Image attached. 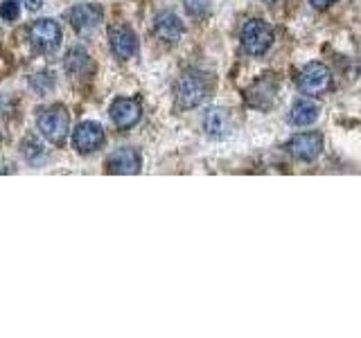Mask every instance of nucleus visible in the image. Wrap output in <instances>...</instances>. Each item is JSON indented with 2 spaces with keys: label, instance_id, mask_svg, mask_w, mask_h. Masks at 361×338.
<instances>
[{
  "label": "nucleus",
  "instance_id": "f3484780",
  "mask_svg": "<svg viewBox=\"0 0 361 338\" xmlns=\"http://www.w3.org/2000/svg\"><path fill=\"white\" fill-rule=\"evenodd\" d=\"M183 3L192 16H203L210 7V0H183Z\"/></svg>",
  "mask_w": 361,
  "mask_h": 338
},
{
  "label": "nucleus",
  "instance_id": "0eeeda50",
  "mask_svg": "<svg viewBox=\"0 0 361 338\" xmlns=\"http://www.w3.org/2000/svg\"><path fill=\"white\" fill-rule=\"evenodd\" d=\"M66 18L71 20V25H73L75 32H79V34H93L102 25V20H104V11H102V7H97V5L84 3V5L73 7L66 14Z\"/></svg>",
  "mask_w": 361,
  "mask_h": 338
},
{
  "label": "nucleus",
  "instance_id": "423d86ee",
  "mask_svg": "<svg viewBox=\"0 0 361 338\" xmlns=\"http://www.w3.org/2000/svg\"><path fill=\"white\" fill-rule=\"evenodd\" d=\"M287 149H289V154L293 158H296V161L312 163L323 151V135L314 133V131L298 133V135H293V138L287 142Z\"/></svg>",
  "mask_w": 361,
  "mask_h": 338
},
{
  "label": "nucleus",
  "instance_id": "dca6fc26",
  "mask_svg": "<svg viewBox=\"0 0 361 338\" xmlns=\"http://www.w3.org/2000/svg\"><path fill=\"white\" fill-rule=\"evenodd\" d=\"M20 16V3L18 0H5L3 5H0V18L7 20V23H14L18 20Z\"/></svg>",
  "mask_w": 361,
  "mask_h": 338
},
{
  "label": "nucleus",
  "instance_id": "f8f14e48",
  "mask_svg": "<svg viewBox=\"0 0 361 338\" xmlns=\"http://www.w3.org/2000/svg\"><path fill=\"white\" fill-rule=\"evenodd\" d=\"M154 27H156V34L161 37L163 41L167 43H176L180 41V37H183V23H180V18L174 14V11H161V14L156 16L154 20Z\"/></svg>",
  "mask_w": 361,
  "mask_h": 338
},
{
  "label": "nucleus",
  "instance_id": "4468645a",
  "mask_svg": "<svg viewBox=\"0 0 361 338\" xmlns=\"http://www.w3.org/2000/svg\"><path fill=\"white\" fill-rule=\"evenodd\" d=\"M316 118H319V106L307 99H298L289 111V120L296 127H310V124L316 122Z\"/></svg>",
  "mask_w": 361,
  "mask_h": 338
},
{
  "label": "nucleus",
  "instance_id": "1a4fd4ad",
  "mask_svg": "<svg viewBox=\"0 0 361 338\" xmlns=\"http://www.w3.org/2000/svg\"><path fill=\"white\" fill-rule=\"evenodd\" d=\"M109 43H111V52L118 56V59L127 61L138 52V37L129 25H116L109 32Z\"/></svg>",
  "mask_w": 361,
  "mask_h": 338
},
{
  "label": "nucleus",
  "instance_id": "a211bd4d",
  "mask_svg": "<svg viewBox=\"0 0 361 338\" xmlns=\"http://www.w3.org/2000/svg\"><path fill=\"white\" fill-rule=\"evenodd\" d=\"M310 3L316 7V9H325V7H330L334 0H310Z\"/></svg>",
  "mask_w": 361,
  "mask_h": 338
},
{
  "label": "nucleus",
  "instance_id": "39448f33",
  "mask_svg": "<svg viewBox=\"0 0 361 338\" xmlns=\"http://www.w3.org/2000/svg\"><path fill=\"white\" fill-rule=\"evenodd\" d=\"M330 84H332V73L323 63L305 65L298 75V90L302 95H321L330 88Z\"/></svg>",
  "mask_w": 361,
  "mask_h": 338
},
{
  "label": "nucleus",
  "instance_id": "f257e3e1",
  "mask_svg": "<svg viewBox=\"0 0 361 338\" xmlns=\"http://www.w3.org/2000/svg\"><path fill=\"white\" fill-rule=\"evenodd\" d=\"M37 127L48 142L63 144L68 138V131H71V120H68V113L63 106H50L39 115Z\"/></svg>",
  "mask_w": 361,
  "mask_h": 338
},
{
  "label": "nucleus",
  "instance_id": "aec40b11",
  "mask_svg": "<svg viewBox=\"0 0 361 338\" xmlns=\"http://www.w3.org/2000/svg\"><path fill=\"white\" fill-rule=\"evenodd\" d=\"M0 140H3V135H0Z\"/></svg>",
  "mask_w": 361,
  "mask_h": 338
},
{
  "label": "nucleus",
  "instance_id": "9d476101",
  "mask_svg": "<svg viewBox=\"0 0 361 338\" xmlns=\"http://www.w3.org/2000/svg\"><path fill=\"white\" fill-rule=\"evenodd\" d=\"M142 167V158L135 149H129V146H120L113 154H109L106 158V169L111 174H120V176H131L138 174Z\"/></svg>",
  "mask_w": 361,
  "mask_h": 338
},
{
  "label": "nucleus",
  "instance_id": "6ab92c4d",
  "mask_svg": "<svg viewBox=\"0 0 361 338\" xmlns=\"http://www.w3.org/2000/svg\"><path fill=\"white\" fill-rule=\"evenodd\" d=\"M264 3H274V0H264Z\"/></svg>",
  "mask_w": 361,
  "mask_h": 338
},
{
  "label": "nucleus",
  "instance_id": "ddd939ff",
  "mask_svg": "<svg viewBox=\"0 0 361 338\" xmlns=\"http://www.w3.org/2000/svg\"><path fill=\"white\" fill-rule=\"evenodd\" d=\"M203 129L208 131L212 138H224L231 129V118L226 108H208L206 118H203Z\"/></svg>",
  "mask_w": 361,
  "mask_h": 338
},
{
  "label": "nucleus",
  "instance_id": "7ed1b4c3",
  "mask_svg": "<svg viewBox=\"0 0 361 338\" xmlns=\"http://www.w3.org/2000/svg\"><path fill=\"white\" fill-rule=\"evenodd\" d=\"M271 43H274V32L267 25L264 20H248L244 30H242V45L244 50L251 54V56H262L269 48Z\"/></svg>",
  "mask_w": 361,
  "mask_h": 338
},
{
  "label": "nucleus",
  "instance_id": "20e7f679",
  "mask_svg": "<svg viewBox=\"0 0 361 338\" xmlns=\"http://www.w3.org/2000/svg\"><path fill=\"white\" fill-rule=\"evenodd\" d=\"M30 43L37 52H54L61 45V27L52 18H39L30 27Z\"/></svg>",
  "mask_w": 361,
  "mask_h": 338
},
{
  "label": "nucleus",
  "instance_id": "2eb2a0df",
  "mask_svg": "<svg viewBox=\"0 0 361 338\" xmlns=\"http://www.w3.org/2000/svg\"><path fill=\"white\" fill-rule=\"evenodd\" d=\"M66 73L73 77H82L90 70V56L84 48H71L63 59Z\"/></svg>",
  "mask_w": 361,
  "mask_h": 338
},
{
  "label": "nucleus",
  "instance_id": "6e6552de",
  "mask_svg": "<svg viewBox=\"0 0 361 338\" xmlns=\"http://www.w3.org/2000/svg\"><path fill=\"white\" fill-rule=\"evenodd\" d=\"M73 144L79 154H90L97 151L104 144V129L99 122H82L77 124V129L73 131Z\"/></svg>",
  "mask_w": 361,
  "mask_h": 338
},
{
  "label": "nucleus",
  "instance_id": "9b49d317",
  "mask_svg": "<svg viewBox=\"0 0 361 338\" xmlns=\"http://www.w3.org/2000/svg\"><path fill=\"white\" fill-rule=\"evenodd\" d=\"M111 120L116 122L118 129H131L135 124L140 122L142 118V108L135 99H127V97H120L111 104Z\"/></svg>",
  "mask_w": 361,
  "mask_h": 338
},
{
  "label": "nucleus",
  "instance_id": "f03ea898",
  "mask_svg": "<svg viewBox=\"0 0 361 338\" xmlns=\"http://www.w3.org/2000/svg\"><path fill=\"white\" fill-rule=\"evenodd\" d=\"M208 95V84L206 77H201L199 73H188L178 79L176 84V101L180 108H195L199 106Z\"/></svg>",
  "mask_w": 361,
  "mask_h": 338
}]
</instances>
